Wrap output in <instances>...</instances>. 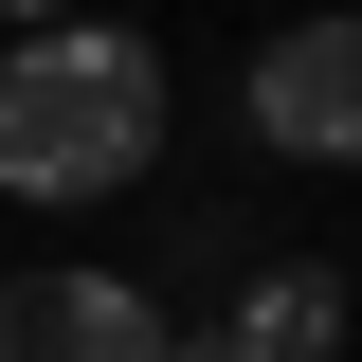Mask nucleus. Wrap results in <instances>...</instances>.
<instances>
[{
	"instance_id": "f257e3e1",
	"label": "nucleus",
	"mask_w": 362,
	"mask_h": 362,
	"mask_svg": "<svg viewBox=\"0 0 362 362\" xmlns=\"http://www.w3.org/2000/svg\"><path fill=\"white\" fill-rule=\"evenodd\" d=\"M145 145H163V54L127 18L0 37V199H127Z\"/></svg>"
},
{
	"instance_id": "f03ea898",
	"label": "nucleus",
	"mask_w": 362,
	"mask_h": 362,
	"mask_svg": "<svg viewBox=\"0 0 362 362\" xmlns=\"http://www.w3.org/2000/svg\"><path fill=\"white\" fill-rule=\"evenodd\" d=\"M0 362H181V326L145 272H37L0 290Z\"/></svg>"
},
{
	"instance_id": "7ed1b4c3",
	"label": "nucleus",
	"mask_w": 362,
	"mask_h": 362,
	"mask_svg": "<svg viewBox=\"0 0 362 362\" xmlns=\"http://www.w3.org/2000/svg\"><path fill=\"white\" fill-rule=\"evenodd\" d=\"M254 145L272 163H362V18H290L254 54Z\"/></svg>"
},
{
	"instance_id": "20e7f679",
	"label": "nucleus",
	"mask_w": 362,
	"mask_h": 362,
	"mask_svg": "<svg viewBox=\"0 0 362 362\" xmlns=\"http://www.w3.org/2000/svg\"><path fill=\"white\" fill-rule=\"evenodd\" d=\"M218 344H235V362H344V272H308V254L254 272V290L218 308Z\"/></svg>"
}]
</instances>
